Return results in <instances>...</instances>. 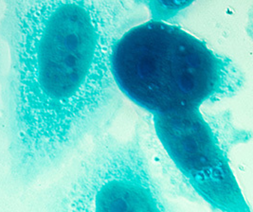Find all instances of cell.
<instances>
[{
  "instance_id": "3",
  "label": "cell",
  "mask_w": 253,
  "mask_h": 212,
  "mask_svg": "<svg viewBox=\"0 0 253 212\" xmlns=\"http://www.w3.org/2000/svg\"><path fill=\"white\" fill-rule=\"evenodd\" d=\"M155 141L186 197L204 201L214 212H252L230 167V151L252 135L230 112L201 108L152 116Z\"/></svg>"
},
{
  "instance_id": "1",
  "label": "cell",
  "mask_w": 253,
  "mask_h": 212,
  "mask_svg": "<svg viewBox=\"0 0 253 212\" xmlns=\"http://www.w3.org/2000/svg\"><path fill=\"white\" fill-rule=\"evenodd\" d=\"M140 1L12 0L1 31L11 56V170L28 184L101 138L123 105L111 51L143 19Z\"/></svg>"
},
{
  "instance_id": "5",
  "label": "cell",
  "mask_w": 253,
  "mask_h": 212,
  "mask_svg": "<svg viewBox=\"0 0 253 212\" xmlns=\"http://www.w3.org/2000/svg\"><path fill=\"white\" fill-rule=\"evenodd\" d=\"M147 7L151 14V19L156 21L168 22L178 12L192 4V2H162V1H140Z\"/></svg>"
},
{
  "instance_id": "2",
  "label": "cell",
  "mask_w": 253,
  "mask_h": 212,
  "mask_svg": "<svg viewBox=\"0 0 253 212\" xmlns=\"http://www.w3.org/2000/svg\"><path fill=\"white\" fill-rule=\"evenodd\" d=\"M110 63L121 94L151 116L231 98L245 83L229 57L180 27L153 19L116 41Z\"/></svg>"
},
{
  "instance_id": "4",
  "label": "cell",
  "mask_w": 253,
  "mask_h": 212,
  "mask_svg": "<svg viewBox=\"0 0 253 212\" xmlns=\"http://www.w3.org/2000/svg\"><path fill=\"white\" fill-rule=\"evenodd\" d=\"M51 212H173L144 143L102 136L60 190Z\"/></svg>"
}]
</instances>
